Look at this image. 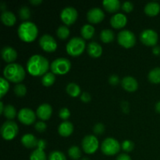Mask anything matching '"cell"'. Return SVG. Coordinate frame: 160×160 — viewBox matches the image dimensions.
Wrapping results in <instances>:
<instances>
[{"mask_svg": "<svg viewBox=\"0 0 160 160\" xmlns=\"http://www.w3.org/2000/svg\"><path fill=\"white\" fill-rule=\"evenodd\" d=\"M78 17V11L72 6H67L64 8L60 13V18L62 21L67 26H70L75 23Z\"/></svg>", "mask_w": 160, "mask_h": 160, "instance_id": "obj_10", "label": "cell"}, {"mask_svg": "<svg viewBox=\"0 0 160 160\" xmlns=\"http://www.w3.org/2000/svg\"><path fill=\"white\" fill-rule=\"evenodd\" d=\"M14 93L18 97L24 96L27 93L26 86L23 84H17L14 87Z\"/></svg>", "mask_w": 160, "mask_h": 160, "instance_id": "obj_34", "label": "cell"}, {"mask_svg": "<svg viewBox=\"0 0 160 160\" xmlns=\"http://www.w3.org/2000/svg\"><path fill=\"white\" fill-rule=\"evenodd\" d=\"M93 131L96 134H102L105 131V126L101 123H96L93 128Z\"/></svg>", "mask_w": 160, "mask_h": 160, "instance_id": "obj_41", "label": "cell"}, {"mask_svg": "<svg viewBox=\"0 0 160 160\" xmlns=\"http://www.w3.org/2000/svg\"><path fill=\"white\" fill-rule=\"evenodd\" d=\"M30 2H31L32 5L36 6V5L41 4V3L42 2V0H31V1H30Z\"/></svg>", "mask_w": 160, "mask_h": 160, "instance_id": "obj_48", "label": "cell"}, {"mask_svg": "<svg viewBox=\"0 0 160 160\" xmlns=\"http://www.w3.org/2000/svg\"><path fill=\"white\" fill-rule=\"evenodd\" d=\"M100 39L104 43H110L114 40V33L110 29H104L100 34Z\"/></svg>", "mask_w": 160, "mask_h": 160, "instance_id": "obj_26", "label": "cell"}, {"mask_svg": "<svg viewBox=\"0 0 160 160\" xmlns=\"http://www.w3.org/2000/svg\"><path fill=\"white\" fill-rule=\"evenodd\" d=\"M118 43L123 48H130L134 46L136 43V37L133 32L129 30L121 31L117 35Z\"/></svg>", "mask_w": 160, "mask_h": 160, "instance_id": "obj_8", "label": "cell"}, {"mask_svg": "<svg viewBox=\"0 0 160 160\" xmlns=\"http://www.w3.org/2000/svg\"><path fill=\"white\" fill-rule=\"evenodd\" d=\"M152 52H153V54L156 55V56H159L160 55V47L157 46V45L154 46V48H153V49H152Z\"/></svg>", "mask_w": 160, "mask_h": 160, "instance_id": "obj_47", "label": "cell"}, {"mask_svg": "<svg viewBox=\"0 0 160 160\" xmlns=\"http://www.w3.org/2000/svg\"><path fill=\"white\" fill-rule=\"evenodd\" d=\"M52 114V109L49 104L44 103L40 105L36 111V115L38 116L39 119H41L43 121L48 120L50 119Z\"/></svg>", "mask_w": 160, "mask_h": 160, "instance_id": "obj_15", "label": "cell"}, {"mask_svg": "<svg viewBox=\"0 0 160 160\" xmlns=\"http://www.w3.org/2000/svg\"><path fill=\"white\" fill-rule=\"evenodd\" d=\"M67 92L71 97H78L81 94V88L75 83H70L67 85Z\"/></svg>", "mask_w": 160, "mask_h": 160, "instance_id": "obj_28", "label": "cell"}, {"mask_svg": "<svg viewBox=\"0 0 160 160\" xmlns=\"http://www.w3.org/2000/svg\"><path fill=\"white\" fill-rule=\"evenodd\" d=\"M52 73L55 75H64L70 71L71 63L70 60L66 58H58L51 63Z\"/></svg>", "mask_w": 160, "mask_h": 160, "instance_id": "obj_5", "label": "cell"}, {"mask_svg": "<svg viewBox=\"0 0 160 160\" xmlns=\"http://www.w3.org/2000/svg\"><path fill=\"white\" fill-rule=\"evenodd\" d=\"M134 145L131 141L126 140L123 141L121 144V148L125 152H131L133 151L134 149Z\"/></svg>", "mask_w": 160, "mask_h": 160, "instance_id": "obj_38", "label": "cell"}, {"mask_svg": "<svg viewBox=\"0 0 160 160\" xmlns=\"http://www.w3.org/2000/svg\"><path fill=\"white\" fill-rule=\"evenodd\" d=\"M105 9L109 12H116L120 9V2L118 0H105L102 2Z\"/></svg>", "mask_w": 160, "mask_h": 160, "instance_id": "obj_24", "label": "cell"}, {"mask_svg": "<svg viewBox=\"0 0 160 160\" xmlns=\"http://www.w3.org/2000/svg\"><path fill=\"white\" fill-rule=\"evenodd\" d=\"M59 117L62 119V120H65V121H66V120H67L70 116V110H69L67 108H62V109L59 110Z\"/></svg>", "mask_w": 160, "mask_h": 160, "instance_id": "obj_39", "label": "cell"}, {"mask_svg": "<svg viewBox=\"0 0 160 160\" xmlns=\"http://www.w3.org/2000/svg\"><path fill=\"white\" fill-rule=\"evenodd\" d=\"M95 34V28L92 25L84 24L81 29V34L83 38L91 39Z\"/></svg>", "mask_w": 160, "mask_h": 160, "instance_id": "obj_25", "label": "cell"}, {"mask_svg": "<svg viewBox=\"0 0 160 160\" xmlns=\"http://www.w3.org/2000/svg\"><path fill=\"white\" fill-rule=\"evenodd\" d=\"M56 81V75L53 73H47L42 77V83L45 87H50Z\"/></svg>", "mask_w": 160, "mask_h": 160, "instance_id": "obj_30", "label": "cell"}, {"mask_svg": "<svg viewBox=\"0 0 160 160\" xmlns=\"http://www.w3.org/2000/svg\"><path fill=\"white\" fill-rule=\"evenodd\" d=\"M156 111L160 113V101L158 102L156 105Z\"/></svg>", "mask_w": 160, "mask_h": 160, "instance_id": "obj_49", "label": "cell"}, {"mask_svg": "<svg viewBox=\"0 0 160 160\" xmlns=\"http://www.w3.org/2000/svg\"><path fill=\"white\" fill-rule=\"evenodd\" d=\"M46 147V142L45 140H38V148H41V149H45Z\"/></svg>", "mask_w": 160, "mask_h": 160, "instance_id": "obj_46", "label": "cell"}, {"mask_svg": "<svg viewBox=\"0 0 160 160\" xmlns=\"http://www.w3.org/2000/svg\"><path fill=\"white\" fill-rule=\"evenodd\" d=\"M105 18V13L100 8H92L88 12L87 19L90 23H98Z\"/></svg>", "mask_w": 160, "mask_h": 160, "instance_id": "obj_14", "label": "cell"}, {"mask_svg": "<svg viewBox=\"0 0 160 160\" xmlns=\"http://www.w3.org/2000/svg\"><path fill=\"white\" fill-rule=\"evenodd\" d=\"M122 9L126 12H131L134 9V6L131 2H125L121 6Z\"/></svg>", "mask_w": 160, "mask_h": 160, "instance_id": "obj_42", "label": "cell"}, {"mask_svg": "<svg viewBox=\"0 0 160 160\" xmlns=\"http://www.w3.org/2000/svg\"><path fill=\"white\" fill-rule=\"evenodd\" d=\"M3 116L8 119L9 120H13L17 116V110L12 105H7L5 106L4 111H3Z\"/></svg>", "mask_w": 160, "mask_h": 160, "instance_id": "obj_29", "label": "cell"}, {"mask_svg": "<svg viewBox=\"0 0 160 160\" xmlns=\"http://www.w3.org/2000/svg\"><path fill=\"white\" fill-rule=\"evenodd\" d=\"M0 84H1V98H2L8 92L9 89V84L6 79L4 78H0Z\"/></svg>", "mask_w": 160, "mask_h": 160, "instance_id": "obj_37", "label": "cell"}, {"mask_svg": "<svg viewBox=\"0 0 160 160\" xmlns=\"http://www.w3.org/2000/svg\"><path fill=\"white\" fill-rule=\"evenodd\" d=\"M19 15H20L21 20L27 21L31 17V11H30L29 8L27 6H22L19 10Z\"/></svg>", "mask_w": 160, "mask_h": 160, "instance_id": "obj_36", "label": "cell"}, {"mask_svg": "<svg viewBox=\"0 0 160 160\" xmlns=\"http://www.w3.org/2000/svg\"><path fill=\"white\" fill-rule=\"evenodd\" d=\"M160 12V5L156 2H148L145 6V12L149 17H155L158 15Z\"/></svg>", "mask_w": 160, "mask_h": 160, "instance_id": "obj_22", "label": "cell"}, {"mask_svg": "<svg viewBox=\"0 0 160 160\" xmlns=\"http://www.w3.org/2000/svg\"><path fill=\"white\" fill-rule=\"evenodd\" d=\"M56 34H57L58 38L62 40H65L70 35V30L65 25H62V26L59 27L56 31Z\"/></svg>", "mask_w": 160, "mask_h": 160, "instance_id": "obj_32", "label": "cell"}, {"mask_svg": "<svg viewBox=\"0 0 160 160\" xmlns=\"http://www.w3.org/2000/svg\"><path fill=\"white\" fill-rule=\"evenodd\" d=\"M117 160H131V158L126 153H123L117 156Z\"/></svg>", "mask_w": 160, "mask_h": 160, "instance_id": "obj_45", "label": "cell"}, {"mask_svg": "<svg viewBox=\"0 0 160 160\" xmlns=\"http://www.w3.org/2000/svg\"><path fill=\"white\" fill-rule=\"evenodd\" d=\"M85 47V42L82 38L74 37L69 41L66 46V50L70 56L78 57L84 52Z\"/></svg>", "mask_w": 160, "mask_h": 160, "instance_id": "obj_4", "label": "cell"}, {"mask_svg": "<svg viewBox=\"0 0 160 160\" xmlns=\"http://www.w3.org/2000/svg\"><path fill=\"white\" fill-rule=\"evenodd\" d=\"M1 20L6 26L12 27L17 22V18L12 12L9 11H3L1 15Z\"/></svg>", "mask_w": 160, "mask_h": 160, "instance_id": "obj_23", "label": "cell"}, {"mask_svg": "<svg viewBox=\"0 0 160 160\" xmlns=\"http://www.w3.org/2000/svg\"><path fill=\"white\" fill-rule=\"evenodd\" d=\"M21 143L24 147L28 148H33L38 147V140L35 138V136L31 134H26L21 138Z\"/></svg>", "mask_w": 160, "mask_h": 160, "instance_id": "obj_20", "label": "cell"}, {"mask_svg": "<svg viewBox=\"0 0 160 160\" xmlns=\"http://www.w3.org/2000/svg\"><path fill=\"white\" fill-rule=\"evenodd\" d=\"M122 87L129 92H134L138 88V83L135 78L132 77H125L121 81Z\"/></svg>", "mask_w": 160, "mask_h": 160, "instance_id": "obj_18", "label": "cell"}, {"mask_svg": "<svg viewBox=\"0 0 160 160\" xmlns=\"http://www.w3.org/2000/svg\"><path fill=\"white\" fill-rule=\"evenodd\" d=\"M39 45L41 48L47 52H53L57 48V43L52 36L49 34H44L39 39Z\"/></svg>", "mask_w": 160, "mask_h": 160, "instance_id": "obj_11", "label": "cell"}, {"mask_svg": "<svg viewBox=\"0 0 160 160\" xmlns=\"http://www.w3.org/2000/svg\"><path fill=\"white\" fill-rule=\"evenodd\" d=\"M120 144L113 138H107L101 145L102 152L103 154L108 156L117 155L120 152Z\"/></svg>", "mask_w": 160, "mask_h": 160, "instance_id": "obj_6", "label": "cell"}, {"mask_svg": "<svg viewBox=\"0 0 160 160\" xmlns=\"http://www.w3.org/2000/svg\"><path fill=\"white\" fill-rule=\"evenodd\" d=\"M1 6H1V9H2V10H4V9H5V6H4L5 5L3 4V3H1Z\"/></svg>", "mask_w": 160, "mask_h": 160, "instance_id": "obj_51", "label": "cell"}, {"mask_svg": "<svg viewBox=\"0 0 160 160\" xmlns=\"http://www.w3.org/2000/svg\"><path fill=\"white\" fill-rule=\"evenodd\" d=\"M34 128L37 131H38L39 133H42L45 132V130L47 128V125L45 122L43 121H38L35 123L34 125Z\"/></svg>", "mask_w": 160, "mask_h": 160, "instance_id": "obj_40", "label": "cell"}, {"mask_svg": "<svg viewBox=\"0 0 160 160\" xmlns=\"http://www.w3.org/2000/svg\"><path fill=\"white\" fill-rule=\"evenodd\" d=\"M128 23L127 17L123 13H116L110 19V24L116 29H120L126 26Z\"/></svg>", "mask_w": 160, "mask_h": 160, "instance_id": "obj_16", "label": "cell"}, {"mask_svg": "<svg viewBox=\"0 0 160 160\" xmlns=\"http://www.w3.org/2000/svg\"><path fill=\"white\" fill-rule=\"evenodd\" d=\"M68 155L72 159L78 160L81 157V150L78 146H72L69 148Z\"/></svg>", "mask_w": 160, "mask_h": 160, "instance_id": "obj_33", "label": "cell"}, {"mask_svg": "<svg viewBox=\"0 0 160 160\" xmlns=\"http://www.w3.org/2000/svg\"><path fill=\"white\" fill-rule=\"evenodd\" d=\"M19 128L17 123L12 120H7L1 128V135L4 140L10 141L15 138L18 134Z\"/></svg>", "mask_w": 160, "mask_h": 160, "instance_id": "obj_7", "label": "cell"}, {"mask_svg": "<svg viewBox=\"0 0 160 160\" xmlns=\"http://www.w3.org/2000/svg\"><path fill=\"white\" fill-rule=\"evenodd\" d=\"M58 132L62 137H69L73 132V125L67 120L62 122L58 128Z\"/></svg>", "mask_w": 160, "mask_h": 160, "instance_id": "obj_19", "label": "cell"}, {"mask_svg": "<svg viewBox=\"0 0 160 160\" xmlns=\"http://www.w3.org/2000/svg\"><path fill=\"white\" fill-rule=\"evenodd\" d=\"M99 142L94 135H87L82 140V148L87 154H93L98 150Z\"/></svg>", "mask_w": 160, "mask_h": 160, "instance_id": "obj_9", "label": "cell"}, {"mask_svg": "<svg viewBox=\"0 0 160 160\" xmlns=\"http://www.w3.org/2000/svg\"><path fill=\"white\" fill-rule=\"evenodd\" d=\"M48 160H67L65 155L60 151H52L48 156Z\"/></svg>", "mask_w": 160, "mask_h": 160, "instance_id": "obj_35", "label": "cell"}, {"mask_svg": "<svg viewBox=\"0 0 160 160\" xmlns=\"http://www.w3.org/2000/svg\"><path fill=\"white\" fill-rule=\"evenodd\" d=\"M91 95L88 92H83L81 95V100L83 102H89L91 101Z\"/></svg>", "mask_w": 160, "mask_h": 160, "instance_id": "obj_44", "label": "cell"}, {"mask_svg": "<svg viewBox=\"0 0 160 160\" xmlns=\"http://www.w3.org/2000/svg\"><path fill=\"white\" fill-rule=\"evenodd\" d=\"M81 160H89V159H88V158H83Z\"/></svg>", "mask_w": 160, "mask_h": 160, "instance_id": "obj_52", "label": "cell"}, {"mask_svg": "<svg viewBox=\"0 0 160 160\" xmlns=\"http://www.w3.org/2000/svg\"><path fill=\"white\" fill-rule=\"evenodd\" d=\"M88 53L92 58H98L102 53V48L97 42H91L88 45Z\"/></svg>", "mask_w": 160, "mask_h": 160, "instance_id": "obj_21", "label": "cell"}, {"mask_svg": "<svg viewBox=\"0 0 160 160\" xmlns=\"http://www.w3.org/2000/svg\"><path fill=\"white\" fill-rule=\"evenodd\" d=\"M1 55L4 61L9 62V64L12 63V62H14L17 58V51L13 48L9 46L4 47L1 51Z\"/></svg>", "mask_w": 160, "mask_h": 160, "instance_id": "obj_17", "label": "cell"}, {"mask_svg": "<svg viewBox=\"0 0 160 160\" xmlns=\"http://www.w3.org/2000/svg\"><path fill=\"white\" fill-rule=\"evenodd\" d=\"M17 117L20 123L25 125H31L35 122L36 114L34 111L28 108H23L19 111Z\"/></svg>", "mask_w": 160, "mask_h": 160, "instance_id": "obj_13", "label": "cell"}, {"mask_svg": "<svg viewBox=\"0 0 160 160\" xmlns=\"http://www.w3.org/2000/svg\"><path fill=\"white\" fill-rule=\"evenodd\" d=\"M4 78L12 83L20 84L26 76L24 68L18 63H9L6 66L3 70Z\"/></svg>", "mask_w": 160, "mask_h": 160, "instance_id": "obj_2", "label": "cell"}, {"mask_svg": "<svg viewBox=\"0 0 160 160\" xmlns=\"http://www.w3.org/2000/svg\"><path fill=\"white\" fill-rule=\"evenodd\" d=\"M158 34L152 29L145 30L140 35V40L147 46H156L158 42Z\"/></svg>", "mask_w": 160, "mask_h": 160, "instance_id": "obj_12", "label": "cell"}, {"mask_svg": "<svg viewBox=\"0 0 160 160\" xmlns=\"http://www.w3.org/2000/svg\"><path fill=\"white\" fill-rule=\"evenodd\" d=\"M19 38L23 42H34L38 34V29L34 23L31 21H24L19 26L17 30Z\"/></svg>", "mask_w": 160, "mask_h": 160, "instance_id": "obj_3", "label": "cell"}, {"mask_svg": "<svg viewBox=\"0 0 160 160\" xmlns=\"http://www.w3.org/2000/svg\"><path fill=\"white\" fill-rule=\"evenodd\" d=\"M4 109H5L4 105H3L2 102H0V113H1V114L3 113V111H4Z\"/></svg>", "mask_w": 160, "mask_h": 160, "instance_id": "obj_50", "label": "cell"}, {"mask_svg": "<svg viewBox=\"0 0 160 160\" xmlns=\"http://www.w3.org/2000/svg\"><path fill=\"white\" fill-rule=\"evenodd\" d=\"M109 84H112V85H117V84H118L119 82H120V78H119V77L117 76V75H112V76H110V78H109Z\"/></svg>", "mask_w": 160, "mask_h": 160, "instance_id": "obj_43", "label": "cell"}, {"mask_svg": "<svg viewBox=\"0 0 160 160\" xmlns=\"http://www.w3.org/2000/svg\"><path fill=\"white\" fill-rule=\"evenodd\" d=\"M49 69L48 59L41 55H34L27 62V70L33 77H40L47 73Z\"/></svg>", "mask_w": 160, "mask_h": 160, "instance_id": "obj_1", "label": "cell"}, {"mask_svg": "<svg viewBox=\"0 0 160 160\" xmlns=\"http://www.w3.org/2000/svg\"><path fill=\"white\" fill-rule=\"evenodd\" d=\"M148 81L152 84H159L160 83V67L152 69L148 73Z\"/></svg>", "mask_w": 160, "mask_h": 160, "instance_id": "obj_27", "label": "cell"}, {"mask_svg": "<svg viewBox=\"0 0 160 160\" xmlns=\"http://www.w3.org/2000/svg\"><path fill=\"white\" fill-rule=\"evenodd\" d=\"M30 160H47L46 154L43 149L37 148L30 156Z\"/></svg>", "mask_w": 160, "mask_h": 160, "instance_id": "obj_31", "label": "cell"}]
</instances>
